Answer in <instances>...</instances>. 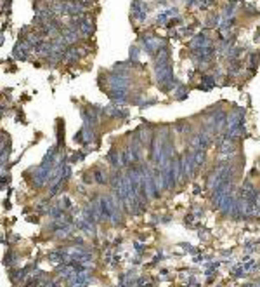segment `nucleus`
<instances>
[{"mask_svg":"<svg viewBox=\"0 0 260 287\" xmlns=\"http://www.w3.org/2000/svg\"><path fill=\"white\" fill-rule=\"evenodd\" d=\"M95 179H97V183H106V181H108L106 174H102L101 171H97V172H95Z\"/></svg>","mask_w":260,"mask_h":287,"instance_id":"f257e3e1","label":"nucleus"}]
</instances>
